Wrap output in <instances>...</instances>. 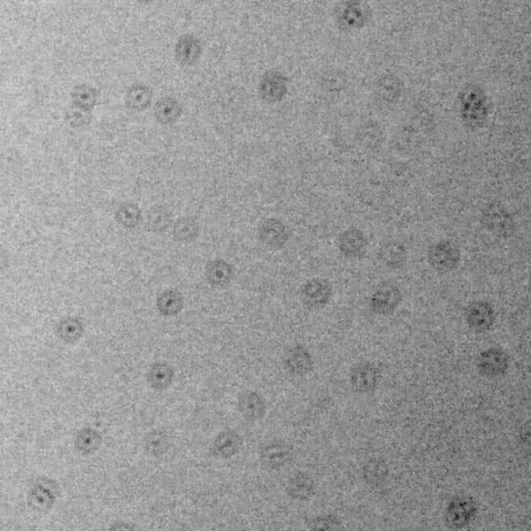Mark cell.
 Returning <instances> with one entry per match:
<instances>
[{
  "instance_id": "6da1fadb",
  "label": "cell",
  "mask_w": 531,
  "mask_h": 531,
  "mask_svg": "<svg viewBox=\"0 0 531 531\" xmlns=\"http://www.w3.org/2000/svg\"><path fill=\"white\" fill-rule=\"evenodd\" d=\"M428 262L431 268L440 274H448L458 269L460 262V252L450 241H440L429 248Z\"/></svg>"
},
{
  "instance_id": "7a4b0ae2",
  "label": "cell",
  "mask_w": 531,
  "mask_h": 531,
  "mask_svg": "<svg viewBox=\"0 0 531 531\" xmlns=\"http://www.w3.org/2000/svg\"><path fill=\"white\" fill-rule=\"evenodd\" d=\"M333 288L329 280L313 278L303 285L300 300L304 307L310 311H317L325 307L332 297Z\"/></svg>"
},
{
  "instance_id": "3957f363",
  "label": "cell",
  "mask_w": 531,
  "mask_h": 531,
  "mask_svg": "<svg viewBox=\"0 0 531 531\" xmlns=\"http://www.w3.org/2000/svg\"><path fill=\"white\" fill-rule=\"evenodd\" d=\"M402 301V291L392 282H386L371 296L370 309L378 316H389L394 313Z\"/></svg>"
},
{
  "instance_id": "277c9868",
  "label": "cell",
  "mask_w": 531,
  "mask_h": 531,
  "mask_svg": "<svg viewBox=\"0 0 531 531\" xmlns=\"http://www.w3.org/2000/svg\"><path fill=\"white\" fill-rule=\"evenodd\" d=\"M260 243L270 250L278 251L285 246L290 237L287 226L278 218H268L258 228Z\"/></svg>"
},
{
  "instance_id": "5b68a950",
  "label": "cell",
  "mask_w": 531,
  "mask_h": 531,
  "mask_svg": "<svg viewBox=\"0 0 531 531\" xmlns=\"http://www.w3.org/2000/svg\"><path fill=\"white\" fill-rule=\"evenodd\" d=\"M338 247L343 257L350 260H360L368 252V238L364 232L359 228H348L339 235Z\"/></svg>"
},
{
  "instance_id": "8992f818",
  "label": "cell",
  "mask_w": 531,
  "mask_h": 531,
  "mask_svg": "<svg viewBox=\"0 0 531 531\" xmlns=\"http://www.w3.org/2000/svg\"><path fill=\"white\" fill-rule=\"evenodd\" d=\"M467 325L476 332H485L494 325V307L488 301H474L467 306L465 313Z\"/></svg>"
},
{
  "instance_id": "52a82bcc",
  "label": "cell",
  "mask_w": 531,
  "mask_h": 531,
  "mask_svg": "<svg viewBox=\"0 0 531 531\" xmlns=\"http://www.w3.org/2000/svg\"><path fill=\"white\" fill-rule=\"evenodd\" d=\"M481 224L496 236L507 237L513 233L514 222L505 210L499 206H491L481 216Z\"/></svg>"
},
{
  "instance_id": "ba28073f",
  "label": "cell",
  "mask_w": 531,
  "mask_h": 531,
  "mask_svg": "<svg viewBox=\"0 0 531 531\" xmlns=\"http://www.w3.org/2000/svg\"><path fill=\"white\" fill-rule=\"evenodd\" d=\"M205 276L213 288H226L233 279V267L222 259L210 260L206 265Z\"/></svg>"
},
{
  "instance_id": "9c48e42d",
  "label": "cell",
  "mask_w": 531,
  "mask_h": 531,
  "mask_svg": "<svg viewBox=\"0 0 531 531\" xmlns=\"http://www.w3.org/2000/svg\"><path fill=\"white\" fill-rule=\"evenodd\" d=\"M379 260L387 268L402 269L408 260V251L402 244L396 241L386 242L378 250Z\"/></svg>"
},
{
  "instance_id": "30bf717a",
  "label": "cell",
  "mask_w": 531,
  "mask_h": 531,
  "mask_svg": "<svg viewBox=\"0 0 531 531\" xmlns=\"http://www.w3.org/2000/svg\"><path fill=\"white\" fill-rule=\"evenodd\" d=\"M285 364L291 373L304 375L309 373L313 368V360L306 348L297 345L289 350L285 357Z\"/></svg>"
},
{
  "instance_id": "8fae6325",
  "label": "cell",
  "mask_w": 531,
  "mask_h": 531,
  "mask_svg": "<svg viewBox=\"0 0 531 531\" xmlns=\"http://www.w3.org/2000/svg\"><path fill=\"white\" fill-rule=\"evenodd\" d=\"M240 412L244 417L256 421L262 418L266 411L265 403L256 393H244L238 402Z\"/></svg>"
},
{
  "instance_id": "7c38bea8",
  "label": "cell",
  "mask_w": 531,
  "mask_h": 531,
  "mask_svg": "<svg viewBox=\"0 0 531 531\" xmlns=\"http://www.w3.org/2000/svg\"><path fill=\"white\" fill-rule=\"evenodd\" d=\"M183 296L176 289H170L159 296L157 307L162 316H177L183 310Z\"/></svg>"
},
{
  "instance_id": "4fadbf2b",
  "label": "cell",
  "mask_w": 531,
  "mask_h": 531,
  "mask_svg": "<svg viewBox=\"0 0 531 531\" xmlns=\"http://www.w3.org/2000/svg\"><path fill=\"white\" fill-rule=\"evenodd\" d=\"M479 366L485 373H501V371L507 367V355L501 349H489L483 352L480 357Z\"/></svg>"
},
{
  "instance_id": "5bb4252c",
  "label": "cell",
  "mask_w": 531,
  "mask_h": 531,
  "mask_svg": "<svg viewBox=\"0 0 531 531\" xmlns=\"http://www.w3.org/2000/svg\"><path fill=\"white\" fill-rule=\"evenodd\" d=\"M174 238L180 243H190L199 235V222L192 217L178 219L174 226Z\"/></svg>"
},
{
  "instance_id": "9a60e30c",
  "label": "cell",
  "mask_w": 531,
  "mask_h": 531,
  "mask_svg": "<svg viewBox=\"0 0 531 531\" xmlns=\"http://www.w3.org/2000/svg\"><path fill=\"white\" fill-rule=\"evenodd\" d=\"M152 91L147 86L136 84L129 89L126 96L127 107L130 109L143 111L150 106Z\"/></svg>"
},
{
  "instance_id": "2e32d148",
  "label": "cell",
  "mask_w": 531,
  "mask_h": 531,
  "mask_svg": "<svg viewBox=\"0 0 531 531\" xmlns=\"http://www.w3.org/2000/svg\"><path fill=\"white\" fill-rule=\"evenodd\" d=\"M181 108L176 100L163 98L158 100L154 107V116L159 123L166 124L174 122L180 116Z\"/></svg>"
},
{
  "instance_id": "e0dca14e",
  "label": "cell",
  "mask_w": 531,
  "mask_h": 531,
  "mask_svg": "<svg viewBox=\"0 0 531 531\" xmlns=\"http://www.w3.org/2000/svg\"><path fill=\"white\" fill-rule=\"evenodd\" d=\"M72 102L79 110L87 112L95 106L97 100L96 91L91 86L81 84L76 86L71 93Z\"/></svg>"
},
{
  "instance_id": "ac0fdd59",
  "label": "cell",
  "mask_w": 531,
  "mask_h": 531,
  "mask_svg": "<svg viewBox=\"0 0 531 531\" xmlns=\"http://www.w3.org/2000/svg\"><path fill=\"white\" fill-rule=\"evenodd\" d=\"M240 435L233 431H226L219 435L215 442L216 453L222 458L234 456L240 449Z\"/></svg>"
},
{
  "instance_id": "d6986e66",
  "label": "cell",
  "mask_w": 531,
  "mask_h": 531,
  "mask_svg": "<svg viewBox=\"0 0 531 531\" xmlns=\"http://www.w3.org/2000/svg\"><path fill=\"white\" fill-rule=\"evenodd\" d=\"M116 218L125 227H134L139 222V208L134 204H124L117 212Z\"/></svg>"
},
{
  "instance_id": "ffe728a7",
  "label": "cell",
  "mask_w": 531,
  "mask_h": 531,
  "mask_svg": "<svg viewBox=\"0 0 531 531\" xmlns=\"http://www.w3.org/2000/svg\"><path fill=\"white\" fill-rule=\"evenodd\" d=\"M197 44L193 38L186 37L178 42L177 46V57L180 62L188 64L190 60L195 58Z\"/></svg>"
},
{
  "instance_id": "44dd1931",
  "label": "cell",
  "mask_w": 531,
  "mask_h": 531,
  "mask_svg": "<svg viewBox=\"0 0 531 531\" xmlns=\"http://www.w3.org/2000/svg\"><path fill=\"white\" fill-rule=\"evenodd\" d=\"M289 494L296 498H305L309 497L313 492V486L310 485L307 478H304L300 476L295 478L294 481L289 486Z\"/></svg>"
},
{
  "instance_id": "7402d4cb",
  "label": "cell",
  "mask_w": 531,
  "mask_h": 531,
  "mask_svg": "<svg viewBox=\"0 0 531 531\" xmlns=\"http://www.w3.org/2000/svg\"><path fill=\"white\" fill-rule=\"evenodd\" d=\"M149 224L152 225L154 230L161 231L168 228L170 224V216H168L162 211L155 212L154 214L149 216Z\"/></svg>"
}]
</instances>
